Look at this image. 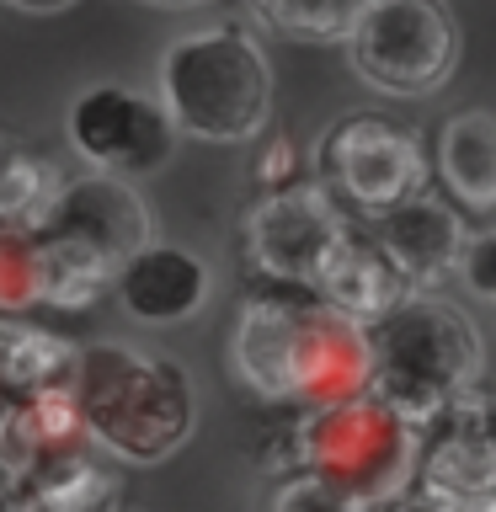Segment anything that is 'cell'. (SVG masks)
I'll return each instance as SVG.
<instances>
[{
    "label": "cell",
    "mask_w": 496,
    "mask_h": 512,
    "mask_svg": "<svg viewBox=\"0 0 496 512\" xmlns=\"http://www.w3.org/2000/svg\"><path fill=\"white\" fill-rule=\"evenodd\" d=\"M230 358L256 395L283 406H331L368 384L363 320L304 283H283V294H262L240 310Z\"/></svg>",
    "instance_id": "cell-1"
},
{
    "label": "cell",
    "mask_w": 496,
    "mask_h": 512,
    "mask_svg": "<svg viewBox=\"0 0 496 512\" xmlns=\"http://www.w3.org/2000/svg\"><path fill=\"white\" fill-rule=\"evenodd\" d=\"M368 384L363 390L400 411L406 422H432L443 406L470 395L480 374V336L470 315L432 299L427 288H406L379 315L363 320Z\"/></svg>",
    "instance_id": "cell-2"
},
{
    "label": "cell",
    "mask_w": 496,
    "mask_h": 512,
    "mask_svg": "<svg viewBox=\"0 0 496 512\" xmlns=\"http://www.w3.org/2000/svg\"><path fill=\"white\" fill-rule=\"evenodd\" d=\"M27 235L43 272V304L80 310L112 283L123 256L150 235V214H144L134 187L102 171L48 192V203L32 214Z\"/></svg>",
    "instance_id": "cell-3"
},
{
    "label": "cell",
    "mask_w": 496,
    "mask_h": 512,
    "mask_svg": "<svg viewBox=\"0 0 496 512\" xmlns=\"http://www.w3.org/2000/svg\"><path fill=\"white\" fill-rule=\"evenodd\" d=\"M70 406L118 459L155 464L182 448L192 427V390L182 368L144 358L134 347H86L70 363Z\"/></svg>",
    "instance_id": "cell-4"
},
{
    "label": "cell",
    "mask_w": 496,
    "mask_h": 512,
    "mask_svg": "<svg viewBox=\"0 0 496 512\" xmlns=\"http://www.w3.org/2000/svg\"><path fill=\"white\" fill-rule=\"evenodd\" d=\"M160 107L176 134L246 144L272 112V70L246 32H187L160 59Z\"/></svg>",
    "instance_id": "cell-5"
},
{
    "label": "cell",
    "mask_w": 496,
    "mask_h": 512,
    "mask_svg": "<svg viewBox=\"0 0 496 512\" xmlns=\"http://www.w3.org/2000/svg\"><path fill=\"white\" fill-rule=\"evenodd\" d=\"M304 459L315 464L310 480L331 507L379 502L411 475V422L368 390H358L347 400H331L326 416L304 427Z\"/></svg>",
    "instance_id": "cell-6"
},
{
    "label": "cell",
    "mask_w": 496,
    "mask_h": 512,
    "mask_svg": "<svg viewBox=\"0 0 496 512\" xmlns=\"http://www.w3.org/2000/svg\"><path fill=\"white\" fill-rule=\"evenodd\" d=\"M347 54L384 96H432L459 64V27L443 0H368L347 27Z\"/></svg>",
    "instance_id": "cell-7"
},
{
    "label": "cell",
    "mask_w": 496,
    "mask_h": 512,
    "mask_svg": "<svg viewBox=\"0 0 496 512\" xmlns=\"http://www.w3.org/2000/svg\"><path fill=\"white\" fill-rule=\"evenodd\" d=\"M320 176L368 214L406 203L427 182V155L406 123L384 112H352L320 139Z\"/></svg>",
    "instance_id": "cell-8"
},
{
    "label": "cell",
    "mask_w": 496,
    "mask_h": 512,
    "mask_svg": "<svg viewBox=\"0 0 496 512\" xmlns=\"http://www.w3.org/2000/svg\"><path fill=\"white\" fill-rule=\"evenodd\" d=\"M70 144L96 171L144 176L171 160L176 128L155 96L128 91V86H91L70 107Z\"/></svg>",
    "instance_id": "cell-9"
},
{
    "label": "cell",
    "mask_w": 496,
    "mask_h": 512,
    "mask_svg": "<svg viewBox=\"0 0 496 512\" xmlns=\"http://www.w3.org/2000/svg\"><path fill=\"white\" fill-rule=\"evenodd\" d=\"M347 219L326 203V192L315 187H288L278 198H267L246 224V256L267 278L278 283H304L310 288L336 251Z\"/></svg>",
    "instance_id": "cell-10"
},
{
    "label": "cell",
    "mask_w": 496,
    "mask_h": 512,
    "mask_svg": "<svg viewBox=\"0 0 496 512\" xmlns=\"http://www.w3.org/2000/svg\"><path fill=\"white\" fill-rule=\"evenodd\" d=\"M112 294L144 326H176L208 299V267L182 246L139 240L112 272Z\"/></svg>",
    "instance_id": "cell-11"
},
{
    "label": "cell",
    "mask_w": 496,
    "mask_h": 512,
    "mask_svg": "<svg viewBox=\"0 0 496 512\" xmlns=\"http://www.w3.org/2000/svg\"><path fill=\"white\" fill-rule=\"evenodd\" d=\"M368 240H374V251L390 262L400 288H432V283H443L448 272H454V262H459V246H464L459 219L448 214V208H438V203L416 198V192H411L406 203L379 208Z\"/></svg>",
    "instance_id": "cell-12"
},
{
    "label": "cell",
    "mask_w": 496,
    "mask_h": 512,
    "mask_svg": "<svg viewBox=\"0 0 496 512\" xmlns=\"http://www.w3.org/2000/svg\"><path fill=\"white\" fill-rule=\"evenodd\" d=\"M443 427L422 454V491L448 507H491L496 496V454L480 406H443Z\"/></svg>",
    "instance_id": "cell-13"
},
{
    "label": "cell",
    "mask_w": 496,
    "mask_h": 512,
    "mask_svg": "<svg viewBox=\"0 0 496 512\" xmlns=\"http://www.w3.org/2000/svg\"><path fill=\"white\" fill-rule=\"evenodd\" d=\"M320 299H331L342 315L352 320H368L379 315L390 299H400L406 288H400V278L390 272V262L374 251V240L368 235H352L342 230V240H336V251L326 256V267H320V278L310 283Z\"/></svg>",
    "instance_id": "cell-14"
},
{
    "label": "cell",
    "mask_w": 496,
    "mask_h": 512,
    "mask_svg": "<svg viewBox=\"0 0 496 512\" xmlns=\"http://www.w3.org/2000/svg\"><path fill=\"white\" fill-rule=\"evenodd\" d=\"M438 166L464 208L491 214V203H496V123H491V112L475 107L438 128Z\"/></svg>",
    "instance_id": "cell-15"
},
{
    "label": "cell",
    "mask_w": 496,
    "mask_h": 512,
    "mask_svg": "<svg viewBox=\"0 0 496 512\" xmlns=\"http://www.w3.org/2000/svg\"><path fill=\"white\" fill-rule=\"evenodd\" d=\"M368 0H251V11L262 16L272 32L304 43H336L347 38V27L363 16Z\"/></svg>",
    "instance_id": "cell-16"
},
{
    "label": "cell",
    "mask_w": 496,
    "mask_h": 512,
    "mask_svg": "<svg viewBox=\"0 0 496 512\" xmlns=\"http://www.w3.org/2000/svg\"><path fill=\"white\" fill-rule=\"evenodd\" d=\"M54 192V171L22 139L0 134V224H27Z\"/></svg>",
    "instance_id": "cell-17"
},
{
    "label": "cell",
    "mask_w": 496,
    "mask_h": 512,
    "mask_svg": "<svg viewBox=\"0 0 496 512\" xmlns=\"http://www.w3.org/2000/svg\"><path fill=\"white\" fill-rule=\"evenodd\" d=\"M454 267H464V278H470V294H475V299H491V230H480L470 251L459 246V262H454Z\"/></svg>",
    "instance_id": "cell-18"
},
{
    "label": "cell",
    "mask_w": 496,
    "mask_h": 512,
    "mask_svg": "<svg viewBox=\"0 0 496 512\" xmlns=\"http://www.w3.org/2000/svg\"><path fill=\"white\" fill-rule=\"evenodd\" d=\"M6 6H16V11H64L70 0H6Z\"/></svg>",
    "instance_id": "cell-19"
},
{
    "label": "cell",
    "mask_w": 496,
    "mask_h": 512,
    "mask_svg": "<svg viewBox=\"0 0 496 512\" xmlns=\"http://www.w3.org/2000/svg\"><path fill=\"white\" fill-rule=\"evenodd\" d=\"M144 6H166V11H182V6H203V0H144Z\"/></svg>",
    "instance_id": "cell-20"
}]
</instances>
